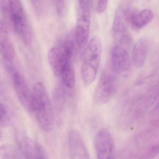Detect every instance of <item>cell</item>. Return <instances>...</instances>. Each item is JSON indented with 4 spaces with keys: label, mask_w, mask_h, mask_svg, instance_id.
Returning <instances> with one entry per match:
<instances>
[{
    "label": "cell",
    "mask_w": 159,
    "mask_h": 159,
    "mask_svg": "<svg viewBox=\"0 0 159 159\" xmlns=\"http://www.w3.org/2000/svg\"><path fill=\"white\" fill-rule=\"evenodd\" d=\"M64 92V88L62 86H58L54 91L53 100L55 107L56 112L60 115H61L64 109L65 97Z\"/></svg>",
    "instance_id": "16"
},
{
    "label": "cell",
    "mask_w": 159,
    "mask_h": 159,
    "mask_svg": "<svg viewBox=\"0 0 159 159\" xmlns=\"http://www.w3.org/2000/svg\"><path fill=\"white\" fill-rule=\"evenodd\" d=\"M153 152L156 153L159 152V144L153 148Z\"/></svg>",
    "instance_id": "22"
},
{
    "label": "cell",
    "mask_w": 159,
    "mask_h": 159,
    "mask_svg": "<svg viewBox=\"0 0 159 159\" xmlns=\"http://www.w3.org/2000/svg\"><path fill=\"white\" fill-rule=\"evenodd\" d=\"M35 12L41 15L43 11V3L42 0H30Z\"/></svg>",
    "instance_id": "20"
},
{
    "label": "cell",
    "mask_w": 159,
    "mask_h": 159,
    "mask_svg": "<svg viewBox=\"0 0 159 159\" xmlns=\"http://www.w3.org/2000/svg\"><path fill=\"white\" fill-rule=\"evenodd\" d=\"M109 64L118 75H126L131 65L128 49L118 44L115 45L111 49Z\"/></svg>",
    "instance_id": "7"
},
{
    "label": "cell",
    "mask_w": 159,
    "mask_h": 159,
    "mask_svg": "<svg viewBox=\"0 0 159 159\" xmlns=\"http://www.w3.org/2000/svg\"><path fill=\"white\" fill-rule=\"evenodd\" d=\"M10 22L17 34L27 45L31 44L33 34L30 22L20 0H8Z\"/></svg>",
    "instance_id": "3"
},
{
    "label": "cell",
    "mask_w": 159,
    "mask_h": 159,
    "mask_svg": "<svg viewBox=\"0 0 159 159\" xmlns=\"http://www.w3.org/2000/svg\"><path fill=\"white\" fill-rule=\"evenodd\" d=\"M21 155L22 154L12 145L5 144L0 147V156L2 158H19V156Z\"/></svg>",
    "instance_id": "17"
},
{
    "label": "cell",
    "mask_w": 159,
    "mask_h": 159,
    "mask_svg": "<svg viewBox=\"0 0 159 159\" xmlns=\"http://www.w3.org/2000/svg\"><path fill=\"white\" fill-rule=\"evenodd\" d=\"M123 15L127 22L130 24L134 30L143 29L150 23L154 18V14L150 9L146 8L139 12L129 9L123 10Z\"/></svg>",
    "instance_id": "10"
},
{
    "label": "cell",
    "mask_w": 159,
    "mask_h": 159,
    "mask_svg": "<svg viewBox=\"0 0 159 159\" xmlns=\"http://www.w3.org/2000/svg\"><path fill=\"white\" fill-rule=\"evenodd\" d=\"M117 75L109 64L104 70L94 91L93 101L97 105L107 103L115 95L117 88Z\"/></svg>",
    "instance_id": "4"
},
{
    "label": "cell",
    "mask_w": 159,
    "mask_h": 159,
    "mask_svg": "<svg viewBox=\"0 0 159 159\" xmlns=\"http://www.w3.org/2000/svg\"><path fill=\"white\" fill-rule=\"evenodd\" d=\"M148 41L144 38L139 40L134 45L132 52V59L135 66H143L147 56Z\"/></svg>",
    "instance_id": "15"
},
{
    "label": "cell",
    "mask_w": 159,
    "mask_h": 159,
    "mask_svg": "<svg viewBox=\"0 0 159 159\" xmlns=\"http://www.w3.org/2000/svg\"><path fill=\"white\" fill-rule=\"evenodd\" d=\"M13 82L16 93L20 103L30 111L32 99V91L25 78L18 72L13 75Z\"/></svg>",
    "instance_id": "11"
},
{
    "label": "cell",
    "mask_w": 159,
    "mask_h": 159,
    "mask_svg": "<svg viewBox=\"0 0 159 159\" xmlns=\"http://www.w3.org/2000/svg\"><path fill=\"white\" fill-rule=\"evenodd\" d=\"M57 8L59 13L61 14L63 12L65 7V0H56Z\"/></svg>",
    "instance_id": "21"
},
{
    "label": "cell",
    "mask_w": 159,
    "mask_h": 159,
    "mask_svg": "<svg viewBox=\"0 0 159 159\" xmlns=\"http://www.w3.org/2000/svg\"><path fill=\"white\" fill-rule=\"evenodd\" d=\"M72 58L64 54L57 47L52 48L48 51V62L53 73L57 77H60L66 63L72 61Z\"/></svg>",
    "instance_id": "12"
},
{
    "label": "cell",
    "mask_w": 159,
    "mask_h": 159,
    "mask_svg": "<svg viewBox=\"0 0 159 159\" xmlns=\"http://www.w3.org/2000/svg\"><path fill=\"white\" fill-rule=\"evenodd\" d=\"M9 122V117L4 105L0 103V127L7 126Z\"/></svg>",
    "instance_id": "18"
},
{
    "label": "cell",
    "mask_w": 159,
    "mask_h": 159,
    "mask_svg": "<svg viewBox=\"0 0 159 159\" xmlns=\"http://www.w3.org/2000/svg\"><path fill=\"white\" fill-rule=\"evenodd\" d=\"M30 111L33 113L43 130L48 132L52 129L54 120L53 106L45 87L40 82L33 88Z\"/></svg>",
    "instance_id": "1"
},
{
    "label": "cell",
    "mask_w": 159,
    "mask_h": 159,
    "mask_svg": "<svg viewBox=\"0 0 159 159\" xmlns=\"http://www.w3.org/2000/svg\"><path fill=\"white\" fill-rule=\"evenodd\" d=\"M2 138V133L0 131V140H1Z\"/></svg>",
    "instance_id": "23"
},
{
    "label": "cell",
    "mask_w": 159,
    "mask_h": 159,
    "mask_svg": "<svg viewBox=\"0 0 159 159\" xmlns=\"http://www.w3.org/2000/svg\"><path fill=\"white\" fill-rule=\"evenodd\" d=\"M102 56V42L98 36H94L87 44L83 51L81 63V77L86 86H89L95 80L98 73Z\"/></svg>",
    "instance_id": "2"
},
{
    "label": "cell",
    "mask_w": 159,
    "mask_h": 159,
    "mask_svg": "<svg viewBox=\"0 0 159 159\" xmlns=\"http://www.w3.org/2000/svg\"><path fill=\"white\" fill-rule=\"evenodd\" d=\"M68 147L71 158H90L89 154L83 138L76 130L72 129L69 132Z\"/></svg>",
    "instance_id": "9"
},
{
    "label": "cell",
    "mask_w": 159,
    "mask_h": 159,
    "mask_svg": "<svg viewBox=\"0 0 159 159\" xmlns=\"http://www.w3.org/2000/svg\"><path fill=\"white\" fill-rule=\"evenodd\" d=\"M108 0H96V9L99 14L104 12L108 5Z\"/></svg>",
    "instance_id": "19"
},
{
    "label": "cell",
    "mask_w": 159,
    "mask_h": 159,
    "mask_svg": "<svg viewBox=\"0 0 159 159\" xmlns=\"http://www.w3.org/2000/svg\"><path fill=\"white\" fill-rule=\"evenodd\" d=\"M94 150L98 159L115 158V146L112 135L107 129H100L94 138Z\"/></svg>",
    "instance_id": "6"
},
{
    "label": "cell",
    "mask_w": 159,
    "mask_h": 159,
    "mask_svg": "<svg viewBox=\"0 0 159 159\" xmlns=\"http://www.w3.org/2000/svg\"><path fill=\"white\" fill-rule=\"evenodd\" d=\"M126 22L123 11L121 9H118L115 15L113 21V34L116 40L117 44L129 49L132 44L133 39Z\"/></svg>",
    "instance_id": "8"
},
{
    "label": "cell",
    "mask_w": 159,
    "mask_h": 159,
    "mask_svg": "<svg viewBox=\"0 0 159 159\" xmlns=\"http://www.w3.org/2000/svg\"><path fill=\"white\" fill-rule=\"evenodd\" d=\"M0 53L6 61L15 58L16 51L5 23L0 20Z\"/></svg>",
    "instance_id": "13"
},
{
    "label": "cell",
    "mask_w": 159,
    "mask_h": 159,
    "mask_svg": "<svg viewBox=\"0 0 159 159\" xmlns=\"http://www.w3.org/2000/svg\"><path fill=\"white\" fill-rule=\"evenodd\" d=\"M91 1L78 0L77 20L74 33L76 46L80 49L86 46L89 36Z\"/></svg>",
    "instance_id": "5"
},
{
    "label": "cell",
    "mask_w": 159,
    "mask_h": 159,
    "mask_svg": "<svg viewBox=\"0 0 159 159\" xmlns=\"http://www.w3.org/2000/svg\"><path fill=\"white\" fill-rule=\"evenodd\" d=\"M21 145L22 156L26 158H47L46 154L43 147L30 138H24Z\"/></svg>",
    "instance_id": "14"
}]
</instances>
